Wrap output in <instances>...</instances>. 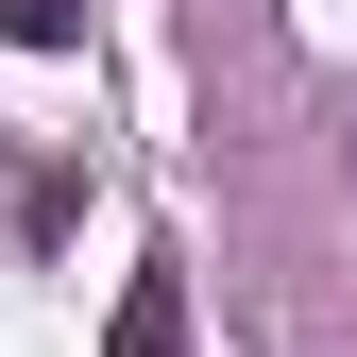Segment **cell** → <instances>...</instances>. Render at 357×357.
Instances as JSON below:
<instances>
[{
	"mask_svg": "<svg viewBox=\"0 0 357 357\" xmlns=\"http://www.w3.org/2000/svg\"><path fill=\"white\" fill-rule=\"evenodd\" d=\"M0 34H17V52H68V34H85V0H0Z\"/></svg>",
	"mask_w": 357,
	"mask_h": 357,
	"instance_id": "7a4b0ae2",
	"label": "cell"
},
{
	"mask_svg": "<svg viewBox=\"0 0 357 357\" xmlns=\"http://www.w3.org/2000/svg\"><path fill=\"white\" fill-rule=\"evenodd\" d=\"M119 357H188V273H170V255L119 289Z\"/></svg>",
	"mask_w": 357,
	"mask_h": 357,
	"instance_id": "6da1fadb",
	"label": "cell"
}]
</instances>
